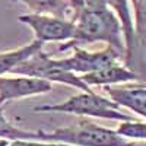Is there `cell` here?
Here are the masks:
<instances>
[{"instance_id": "obj_4", "label": "cell", "mask_w": 146, "mask_h": 146, "mask_svg": "<svg viewBox=\"0 0 146 146\" xmlns=\"http://www.w3.org/2000/svg\"><path fill=\"white\" fill-rule=\"evenodd\" d=\"M10 73L13 75H21V76H29V78H36L42 79L47 82H58L70 85L73 88H79L83 92H94L86 83H85L80 76H78L73 72L64 70L58 64V60L51 58L48 54L42 53L41 50L32 54L29 58L23 60L21 64H18Z\"/></svg>"}, {"instance_id": "obj_9", "label": "cell", "mask_w": 146, "mask_h": 146, "mask_svg": "<svg viewBox=\"0 0 146 146\" xmlns=\"http://www.w3.org/2000/svg\"><path fill=\"white\" fill-rule=\"evenodd\" d=\"M80 79L86 83L89 88L91 86H111V85L140 80L137 73L130 70L129 67L120 66L118 63H115L113 66H108V67H104L101 70L82 75Z\"/></svg>"}, {"instance_id": "obj_12", "label": "cell", "mask_w": 146, "mask_h": 146, "mask_svg": "<svg viewBox=\"0 0 146 146\" xmlns=\"http://www.w3.org/2000/svg\"><path fill=\"white\" fill-rule=\"evenodd\" d=\"M0 139L12 140H38V131H28L21 130L15 126H12L6 120L3 110L0 107Z\"/></svg>"}, {"instance_id": "obj_7", "label": "cell", "mask_w": 146, "mask_h": 146, "mask_svg": "<svg viewBox=\"0 0 146 146\" xmlns=\"http://www.w3.org/2000/svg\"><path fill=\"white\" fill-rule=\"evenodd\" d=\"M51 89H53L51 82H47L42 79L29 78V76H19V78L0 76V107L9 101L45 94L50 92Z\"/></svg>"}, {"instance_id": "obj_16", "label": "cell", "mask_w": 146, "mask_h": 146, "mask_svg": "<svg viewBox=\"0 0 146 146\" xmlns=\"http://www.w3.org/2000/svg\"><path fill=\"white\" fill-rule=\"evenodd\" d=\"M143 85H145V86H146V82H143Z\"/></svg>"}, {"instance_id": "obj_3", "label": "cell", "mask_w": 146, "mask_h": 146, "mask_svg": "<svg viewBox=\"0 0 146 146\" xmlns=\"http://www.w3.org/2000/svg\"><path fill=\"white\" fill-rule=\"evenodd\" d=\"M38 113H69L78 115H89V117H100L107 120H117V121H135L131 115L123 113L114 101L107 100L104 96L96 95L95 92H82L75 96H70L62 104H51V105H38L34 108Z\"/></svg>"}, {"instance_id": "obj_14", "label": "cell", "mask_w": 146, "mask_h": 146, "mask_svg": "<svg viewBox=\"0 0 146 146\" xmlns=\"http://www.w3.org/2000/svg\"><path fill=\"white\" fill-rule=\"evenodd\" d=\"M7 146H73L60 142H44V140H12Z\"/></svg>"}, {"instance_id": "obj_8", "label": "cell", "mask_w": 146, "mask_h": 146, "mask_svg": "<svg viewBox=\"0 0 146 146\" xmlns=\"http://www.w3.org/2000/svg\"><path fill=\"white\" fill-rule=\"evenodd\" d=\"M105 92L110 95L111 101L117 105L124 107L130 111L146 118V86L143 83L126 85V86H105Z\"/></svg>"}, {"instance_id": "obj_11", "label": "cell", "mask_w": 146, "mask_h": 146, "mask_svg": "<svg viewBox=\"0 0 146 146\" xmlns=\"http://www.w3.org/2000/svg\"><path fill=\"white\" fill-rule=\"evenodd\" d=\"M41 47H42V42L35 40V41H32L31 44H28L25 47L16 48V50H12V51L0 53V76L7 73V72L10 73L18 64H21L23 60L29 58L32 54L40 51Z\"/></svg>"}, {"instance_id": "obj_1", "label": "cell", "mask_w": 146, "mask_h": 146, "mask_svg": "<svg viewBox=\"0 0 146 146\" xmlns=\"http://www.w3.org/2000/svg\"><path fill=\"white\" fill-rule=\"evenodd\" d=\"M75 36L60 47L64 51L80 44H91L95 41H104L108 47L114 48L121 56H126V44L121 22L118 16L104 0H85L82 9L75 18Z\"/></svg>"}, {"instance_id": "obj_5", "label": "cell", "mask_w": 146, "mask_h": 146, "mask_svg": "<svg viewBox=\"0 0 146 146\" xmlns=\"http://www.w3.org/2000/svg\"><path fill=\"white\" fill-rule=\"evenodd\" d=\"M18 21L28 25L35 34V40L42 44L47 41H72L76 31L73 21L45 13L19 15Z\"/></svg>"}, {"instance_id": "obj_2", "label": "cell", "mask_w": 146, "mask_h": 146, "mask_svg": "<svg viewBox=\"0 0 146 146\" xmlns=\"http://www.w3.org/2000/svg\"><path fill=\"white\" fill-rule=\"evenodd\" d=\"M38 140L60 142L73 146H146L120 136L115 130L82 120L75 126L56 129L53 131L38 130Z\"/></svg>"}, {"instance_id": "obj_15", "label": "cell", "mask_w": 146, "mask_h": 146, "mask_svg": "<svg viewBox=\"0 0 146 146\" xmlns=\"http://www.w3.org/2000/svg\"><path fill=\"white\" fill-rule=\"evenodd\" d=\"M104 2H107L110 6H113V5H114V0H104Z\"/></svg>"}, {"instance_id": "obj_10", "label": "cell", "mask_w": 146, "mask_h": 146, "mask_svg": "<svg viewBox=\"0 0 146 146\" xmlns=\"http://www.w3.org/2000/svg\"><path fill=\"white\" fill-rule=\"evenodd\" d=\"M113 7L117 10L118 19L121 22V28H123V35H124V44H126V64L131 63L133 56H135V23H133V18L130 13V7L127 0H114Z\"/></svg>"}, {"instance_id": "obj_6", "label": "cell", "mask_w": 146, "mask_h": 146, "mask_svg": "<svg viewBox=\"0 0 146 146\" xmlns=\"http://www.w3.org/2000/svg\"><path fill=\"white\" fill-rule=\"evenodd\" d=\"M72 48L75 51L73 56L58 60V64L67 72L82 73V75L113 66L118 63L120 57H123L111 47H107L101 51H86L82 47H72Z\"/></svg>"}, {"instance_id": "obj_13", "label": "cell", "mask_w": 146, "mask_h": 146, "mask_svg": "<svg viewBox=\"0 0 146 146\" xmlns=\"http://www.w3.org/2000/svg\"><path fill=\"white\" fill-rule=\"evenodd\" d=\"M115 131L129 140H146V123H140L137 120L121 121Z\"/></svg>"}]
</instances>
